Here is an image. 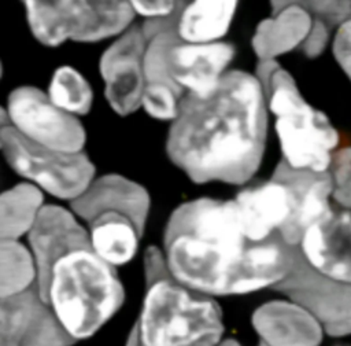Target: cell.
Instances as JSON below:
<instances>
[{"label":"cell","instance_id":"cell-1","mask_svg":"<svg viewBox=\"0 0 351 346\" xmlns=\"http://www.w3.org/2000/svg\"><path fill=\"white\" fill-rule=\"evenodd\" d=\"M163 244L171 276L208 297L274 288L291 272L296 250L280 235L252 242L236 202L211 198L178 206L166 225Z\"/></svg>","mask_w":351,"mask_h":346},{"label":"cell","instance_id":"cell-2","mask_svg":"<svg viewBox=\"0 0 351 346\" xmlns=\"http://www.w3.org/2000/svg\"><path fill=\"white\" fill-rule=\"evenodd\" d=\"M266 128L259 80L232 70L208 95L186 93L181 99L166 151L195 183L219 180L241 185L261 165Z\"/></svg>","mask_w":351,"mask_h":346},{"label":"cell","instance_id":"cell-3","mask_svg":"<svg viewBox=\"0 0 351 346\" xmlns=\"http://www.w3.org/2000/svg\"><path fill=\"white\" fill-rule=\"evenodd\" d=\"M29 242L41 302L71 342L93 336L125 299L112 265L95 251L86 231L59 206L41 207Z\"/></svg>","mask_w":351,"mask_h":346},{"label":"cell","instance_id":"cell-4","mask_svg":"<svg viewBox=\"0 0 351 346\" xmlns=\"http://www.w3.org/2000/svg\"><path fill=\"white\" fill-rule=\"evenodd\" d=\"M144 262V301L126 346H217L225 330L219 305L180 284L156 247Z\"/></svg>","mask_w":351,"mask_h":346},{"label":"cell","instance_id":"cell-5","mask_svg":"<svg viewBox=\"0 0 351 346\" xmlns=\"http://www.w3.org/2000/svg\"><path fill=\"white\" fill-rule=\"evenodd\" d=\"M256 77L276 117L282 161L293 169L329 172L340 135L328 115L304 100L293 77L276 60H261Z\"/></svg>","mask_w":351,"mask_h":346},{"label":"cell","instance_id":"cell-6","mask_svg":"<svg viewBox=\"0 0 351 346\" xmlns=\"http://www.w3.org/2000/svg\"><path fill=\"white\" fill-rule=\"evenodd\" d=\"M70 206L88 222L92 246L106 262L123 265L134 257L149 209V196L141 185L106 174Z\"/></svg>","mask_w":351,"mask_h":346},{"label":"cell","instance_id":"cell-7","mask_svg":"<svg viewBox=\"0 0 351 346\" xmlns=\"http://www.w3.org/2000/svg\"><path fill=\"white\" fill-rule=\"evenodd\" d=\"M33 36L44 45L93 43L123 30L134 16L130 1H26Z\"/></svg>","mask_w":351,"mask_h":346},{"label":"cell","instance_id":"cell-8","mask_svg":"<svg viewBox=\"0 0 351 346\" xmlns=\"http://www.w3.org/2000/svg\"><path fill=\"white\" fill-rule=\"evenodd\" d=\"M1 150L10 166L60 199H77L95 174V166L84 152L67 154L45 148L7 122L1 110Z\"/></svg>","mask_w":351,"mask_h":346},{"label":"cell","instance_id":"cell-9","mask_svg":"<svg viewBox=\"0 0 351 346\" xmlns=\"http://www.w3.org/2000/svg\"><path fill=\"white\" fill-rule=\"evenodd\" d=\"M7 114L12 126L29 140L52 151L75 154L85 143L80 121L58 108L34 86H21L8 96Z\"/></svg>","mask_w":351,"mask_h":346},{"label":"cell","instance_id":"cell-10","mask_svg":"<svg viewBox=\"0 0 351 346\" xmlns=\"http://www.w3.org/2000/svg\"><path fill=\"white\" fill-rule=\"evenodd\" d=\"M310 312L330 336L351 334V284L332 280L314 270L299 247L288 276L274 287Z\"/></svg>","mask_w":351,"mask_h":346},{"label":"cell","instance_id":"cell-11","mask_svg":"<svg viewBox=\"0 0 351 346\" xmlns=\"http://www.w3.org/2000/svg\"><path fill=\"white\" fill-rule=\"evenodd\" d=\"M144 43L143 30L133 26L107 48L100 59L106 97L121 115L136 111L143 103Z\"/></svg>","mask_w":351,"mask_h":346},{"label":"cell","instance_id":"cell-12","mask_svg":"<svg viewBox=\"0 0 351 346\" xmlns=\"http://www.w3.org/2000/svg\"><path fill=\"white\" fill-rule=\"evenodd\" d=\"M233 58L230 43L186 44L177 36L166 54L167 78L182 97L186 93L206 96L217 86Z\"/></svg>","mask_w":351,"mask_h":346},{"label":"cell","instance_id":"cell-13","mask_svg":"<svg viewBox=\"0 0 351 346\" xmlns=\"http://www.w3.org/2000/svg\"><path fill=\"white\" fill-rule=\"evenodd\" d=\"M299 250L318 273L351 284V211L332 209L304 232Z\"/></svg>","mask_w":351,"mask_h":346},{"label":"cell","instance_id":"cell-14","mask_svg":"<svg viewBox=\"0 0 351 346\" xmlns=\"http://www.w3.org/2000/svg\"><path fill=\"white\" fill-rule=\"evenodd\" d=\"M271 177L287 185L292 199V216L280 236L285 244L299 247L304 232L332 210L330 174L293 169L281 159Z\"/></svg>","mask_w":351,"mask_h":346},{"label":"cell","instance_id":"cell-15","mask_svg":"<svg viewBox=\"0 0 351 346\" xmlns=\"http://www.w3.org/2000/svg\"><path fill=\"white\" fill-rule=\"evenodd\" d=\"M234 202L243 228L255 243H263L280 235L292 216L289 189L273 177L240 191Z\"/></svg>","mask_w":351,"mask_h":346},{"label":"cell","instance_id":"cell-16","mask_svg":"<svg viewBox=\"0 0 351 346\" xmlns=\"http://www.w3.org/2000/svg\"><path fill=\"white\" fill-rule=\"evenodd\" d=\"M273 16L262 21L252 38V47L261 60L300 48L313 23V14L302 1H273Z\"/></svg>","mask_w":351,"mask_h":346},{"label":"cell","instance_id":"cell-17","mask_svg":"<svg viewBox=\"0 0 351 346\" xmlns=\"http://www.w3.org/2000/svg\"><path fill=\"white\" fill-rule=\"evenodd\" d=\"M254 321L263 335L284 346H318L322 339L319 321L295 302L266 303L256 310Z\"/></svg>","mask_w":351,"mask_h":346},{"label":"cell","instance_id":"cell-18","mask_svg":"<svg viewBox=\"0 0 351 346\" xmlns=\"http://www.w3.org/2000/svg\"><path fill=\"white\" fill-rule=\"evenodd\" d=\"M237 1L200 0L182 7L177 33L189 44H208L226 34L234 15Z\"/></svg>","mask_w":351,"mask_h":346},{"label":"cell","instance_id":"cell-19","mask_svg":"<svg viewBox=\"0 0 351 346\" xmlns=\"http://www.w3.org/2000/svg\"><path fill=\"white\" fill-rule=\"evenodd\" d=\"M43 203L41 192L30 184H18L0 198L1 240H15L32 229Z\"/></svg>","mask_w":351,"mask_h":346},{"label":"cell","instance_id":"cell-20","mask_svg":"<svg viewBox=\"0 0 351 346\" xmlns=\"http://www.w3.org/2000/svg\"><path fill=\"white\" fill-rule=\"evenodd\" d=\"M92 89L85 78L70 66L59 67L49 84V100L60 110L86 114L92 104Z\"/></svg>","mask_w":351,"mask_h":346},{"label":"cell","instance_id":"cell-21","mask_svg":"<svg viewBox=\"0 0 351 346\" xmlns=\"http://www.w3.org/2000/svg\"><path fill=\"white\" fill-rule=\"evenodd\" d=\"M1 298L21 294L34 277L32 260L16 240H1Z\"/></svg>","mask_w":351,"mask_h":346},{"label":"cell","instance_id":"cell-22","mask_svg":"<svg viewBox=\"0 0 351 346\" xmlns=\"http://www.w3.org/2000/svg\"><path fill=\"white\" fill-rule=\"evenodd\" d=\"M332 199L344 210H351V144L335 152L330 169Z\"/></svg>","mask_w":351,"mask_h":346},{"label":"cell","instance_id":"cell-23","mask_svg":"<svg viewBox=\"0 0 351 346\" xmlns=\"http://www.w3.org/2000/svg\"><path fill=\"white\" fill-rule=\"evenodd\" d=\"M304 7L329 26H340L351 18V1L350 0H317L302 1Z\"/></svg>","mask_w":351,"mask_h":346},{"label":"cell","instance_id":"cell-24","mask_svg":"<svg viewBox=\"0 0 351 346\" xmlns=\"http://www.w3.org/2000/svg\"><path fill=\"white\" fill-rule=\"evenodd\" d=\"M330 48L333 59L351 82V18L336 27Z\"/></svg>","mask_w":351,"mask_h":346},{"label":"cell","instance_id":"cell-25","mask_svg":"<svg viewBox=\"0 0 351 346\" xmlns=\"http://www.w3.org/2000/svg\"><path fill=\"white\" fill-rule=\"evenodd\" d=\"M330 41V26L324 21L314 18L313 27L300 47V51L304 56L314 59L318 58L329 45Z\"/></svg>","mask_w":351,"mask_h":346},{"label":"cell","instance_id":"cell-26","mask_svg":"<svg viewBox=\"0 0 351 346\" xmlns=\"http://www.w3.org/2000/svg\"><path fill=\"white\" fill-rule=\"evenodd\" d=\"M181 1H130L133 10L147 16H170L180 5Z\"/></svg>","mask_w":351,"mask_h":346}]
</instances>
